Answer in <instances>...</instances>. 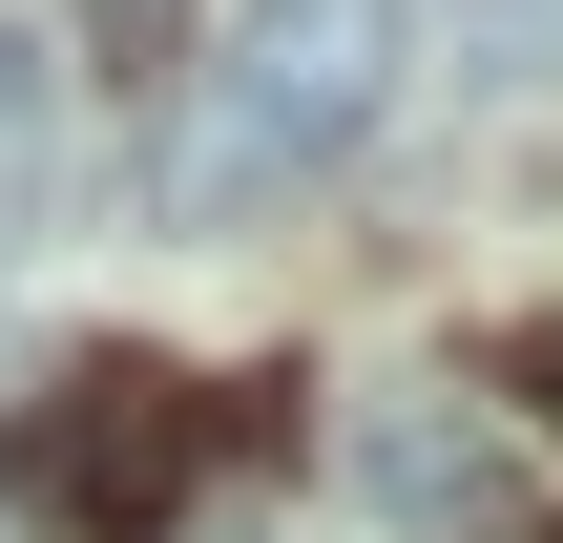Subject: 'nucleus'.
<instances>
[{
    "label": "nucleus",
    "mask_w": 563,
    "mask_h": 543,
    "mask_svg": "<svg viewBox=\"0 0 563 543\" xmlns=\"http://www.w3.org/2000/svg\"><path fill=\"white\" fill-rule=\"evenodd\" d=\"M21 63H42V42H21V21H0V126H21Z\"/></svg>",
    "instance_id": "nucleus-7"
},
{
    "label": "nucleus",
    "mask_w": 563,
    "mask_h": 543,
    "mask_svg": "<svg viewBox=\"0 0 563 543\" xmlns=\"http://www.w3.org/2000/svg\"><path fill=\"white\" fill-rule=\"evenodd\" d=\"M376 105H397V0H251L230 63H209V126H188L167 209H188V230H272Z\"/></svg>",
    "instance_id": "nucleus-1"
},
{
    "label": "nucleus",
    "mask_w": 563,
    "mask_h": 543,
    "mask_svg": "<svg viewBox=\"0 0 563 543\" xmlns=\"http://www.w3.org/2000/svg\"><path fill=\"white\" fill-rule=\"evenodd\" d=\"M188 460H209V398L167 377V356H104V377H63L42 419H21V502L84 543H146L188 502Z\"/></svg>",
    "instance_id": "nucleus-2"
},
{
    "label": "nucleus",
    "mask_w": 563,
    "mask_h": 543,
    "mask_svg": "<svg viewBox=\"0 0 563 543\" xmlns=\"http://www.w3.org/2000/svg\"><path fill=\"white\" fill-rule=\"evenodd\" d=\"M501 398H543V419H563V314H522V335H501Z\"/></svg>",
    "instance_id": "nucleus-6"
},
{
    "label": "nucleus",
    "mask_w": 563,
    "mask_h": 543,
    "mask_svg": "<svg viewBox=\"0 0 563 543\" xmlns=\"http://www.w3.org/2000/svg\"><path fill=\"white\" fill-rule=\"evenodd\" d=\"M439 21H460V63H543L563 42V0H439Z\"/></svg>",
    "instance_id": "nucleus-5"
},
{
    "label": "nucleus",
    "mask_w": 563,
    "mask_h": 543,
    "mask_svg": "<svg viewBox=\"0 0 563 543\" xmlns=\"http://www.w3.org/2000/svg\"><path fill=\"white\" fill-rule=\"evenodd\" d=\"M355 502L397 543H481L501 523V439H481L460 398H376V419H355Z\"/></svg>",
    "instance_id": "nucleus-3"
},
{
    "label": "nucleus",
    "mask_w": 563,
    "mask_h": 543,
    "mask_svg": "<svg viewBox=\"0 0 563 543\" xmlns=\"http://www.w3.org/2000/svg\"><path fill=\"white\" fill-rule=\"evenodd\" d=\"M63 21H84L104 84H167V63H188V0H63Z\"/></svg>",
    "instance_id": "nucleus-4"
}]
</instances>
